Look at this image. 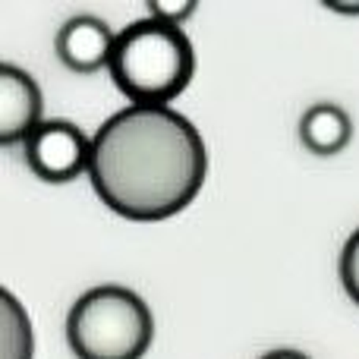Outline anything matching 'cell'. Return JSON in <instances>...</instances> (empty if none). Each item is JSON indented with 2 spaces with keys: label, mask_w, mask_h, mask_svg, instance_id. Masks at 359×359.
Instances as JSON below:
<instances>
[{
  "label": "cell",
  "mask_w": 359,
  "mask_h": 359,
  "mask_svg": "<svg viewBox=\"0 0 359 359\" xmlns=\"http://www.w3.org/2000/svg\"><path fill=\"white\" fill-rule=\"evenodd\" d=\"M208 170L202 133L174 107L130 104L92 136L98 198L130 221H164L198 196Z\"/></svg>",
  "instance_id": "obj_1"
},
{
  "label": "cell",
  "mask_w": 359,
  "mask_h": 359,
  "mask_svg": "<svg viewBox=\"0 0 359 359\" xmlns=\"http://www.w3.org/2000/svg\"><path fill=\"white\" fill-rule=\"evenodd\" d=\"M196 54L183 29L145 16L117 35L111 79L133 104L168 107L192 79Z\"/></svg>",
  "instance_id": "obj_2"
},
{
  "label": "cell",
  "mask_w": 359,
  "mask_h": 359,
  "mask_svg": "<svg viewBox=\"0 0 359 359\" xmlns=\"http://www.w3.org/2000/svg\"><path fill=\"white\" fill-rule=\"evenodd\" d=\"M151 337L149 303L120 284L92 287L69 306L67 341L79 359H142Z\"/></svg>",
  "instance_id": "obj_3"
},
{
  "label": "cell",
  "mask_w": 359,
  "mask_h": 359,
  "mask_svg": "<svg viewBox=\"0 0 359 359\" xmlns=\"http://www.w3.org/2000/svg\"><path fill=\"white\" fill-rule=\"evenodd\" d=\"M29 170L44 183H69L88 174L92 139L69 120H44L22 145Z\"/></svg>",
  "instance_id": "obj_4"
},
{
  "label": "cell",
  "mask_w": 359,
  "mask_h": 359,
  "mask_svg": "<svg viewBox=\"0 0 359 359\" xmlns=\"http://www.w3.org/2000/svg\"><path fill=\"white\" fill-rule=\"evenodd\" d=\"M41 88L25 69L0 63V145H25V139L44 123Z\"/></svg>",
  "instance_id": "obj_5"
},
{
  "label": "cell",
  "mask_w": 359,
  "mask_h": 359,
  "mask_svg": "<svg viewBox=\"0 0 359 359\" xmlns=\"http://www.w3.org/2000/svg\"><path fill=\"white\" fill-rule=\"evenodd\" d=\"M114 44H117V35L111 32V25L101 16H92V13L69 16L57 32V57H60V63L82 76L111 69Z\"/></svg>",
  "instance_id": "obj_6"
},
{
  "label": "cell",
  "mask_w": 359,
  "mask_h": 359,
  "mask_svg": "<svg viewBox=\"0 0 359 359\" xmlns=\"http://www.w3.org/2000/svg\"><path fill=\"white\" fill-rule=\"evenodd\" d=\"M353 139V120L334 101H316L299 117V142L318 158L341 155Z\"/></svg>",
  "instance_id": "obj_7"
},
{
  "label": "cell",
  "mask_w": 359,
  "mask_h": 359,
  "mask_svg": "<svg viewBox=\"0 0 359 359\" xmlns=\"http://www.w3.org/2000/svg\"><path fill=\"white\" fill-rule=\"evenodd\" d=\"M32 325L22 303L0 290V359H32Z\"/></svg>",
  "instance_id": "obj_8"
},
{
  "label": "cell",
  "mask_w": 359,
  "mask_h": 359,
  "mask_svg": "<svg viewBox=\"0 0 359 359\" xmlns=\"http://www.w3.org/2000/svg\"><path fill=\"white\" fill-rule=\"evenodd\" d=\"M341 284L347 290V297L359 306V227L350 233V240L344 243L341 252Z\"/></svg>",
  "instance_id": "obj_9"
},
{
  "label": "cell",
  "mask_w": 359,
  "mask_h": 359,
  "mask_svg": "<svg viewBox=\"0 0 359 359\" xmlns=\"http://www.w3.org/2000/svg\"><path fill=\"white\" fill-rule=\"evenodd\" d=\"M196 13V0H149V16L164 25H183Z\"/></svg>",
  "instance_id": "obj_10"
},
{
  "label": "cell",
  "mask_w": 359,
  "mask_h": 359,
  "mask_svg": "<svg viewBox=\"0 0 359 359\" xmlns=\"http://www.w3.org/2000/svg\"><path fill=\"white\" fill-rule=\"evenodd\" d=\"M325 10L341 13V16H359V4H347V0H325Z\"/></svg>",
  "instance_id": "obj_11"
},
{
  "label": "cell",
  "mask_w": 359,
  "mask_h": 359,
  "mask_svg": "<svg viewBox=\"0 0 359 359\" xmlns=\"http://www.w3.org/2000/svg\"><path fill=\"white\" fill-rule=\"evenodd\" d=\"M259 359H309V356L299 353V350H271V353H262Z\"/></svg>",
  "instance_id": "obj_12"
}]
</instances>
